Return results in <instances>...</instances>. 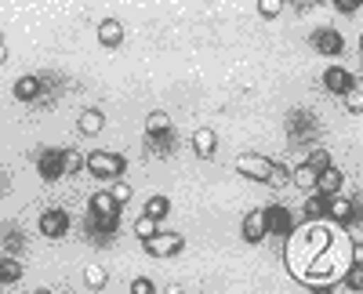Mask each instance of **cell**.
I'll use <instances>...</instances> for the list:
<instances>
[{
    "mask_svg": "<svg viewBox=\"0 0 363 294\" xmlns=\"http://www.w3.org/2000/svg\"><path fill=\"white\" fill-rule=\"evenodd\" d=\"M236 171L244 174V179L262 182V186H272V189L291 186V171H287V167H280L277 160H269V157H258V153H244V157H236Z\"/></svg>",
    "mask_w": 363,
    "mask_h": 294,
    "instance_id": "6da1fadb",
    "label": "cell"
},
{
    "mask_svg": "<svg viewBox=\"0 0 363 294\" xmlns=\"http://www.w3.org/2000/svg\"><path fill=\"white\" fill-rule=\"evenodd\" d=\"M157 232V218H149V215H142L138 222H135V237L138 240H145V237H153Z\"/></svg>",
    "mask_w": 363,
    "mask_h": 294,
    "instance_id": "d4e9b609",
    "label": "cell"
},
{
    "mask_svg": "<svg viewBox=\"0 0 363 294\" xmlns=\"http://www.w3.org/2000/svg\"><path fill=\"white\" fill-rule=\"evenodd\" d=\"M142 244L153 258H171V254H178L182 247H186V240H182L178 232H153V237H145Z\"/></svg>",
    "mask_w": 363,
    "mask_h": 294,
    "instance_id": "8992f818",
    "label": "cell"
},
{
    "mask_svg": "<svg viewBox=\"0 0 363 294\" xmlns=\"http://www.w3.org/2000/svg\"><path fill=\"white\" fill-rule=\"evenodd\" d=\"M359 4H363V0H330V8H335L338 15H356Z\"/></svg>",
    "mask_w": 363,
    "mask_h": 294,
    "instance_id": "f1b7e54d",
    "label": "cell"
},
{
    "mask_svg": "<svg viewBox=\"0 0 363 294\" xmlns=\"http://www.w3.org/2000/svg\"><path fill=\"white\" fill-rule=\"evenodd\" d=\"M167 131H174V124H171V116H167L164 109H157V113H149V120H145V138H153V135H167Z\"/></svg>",
    "mask_w": 363,
    "mask_h": 294,
    "instance_id": "ac0fdd59",
    "label": "cell"
},
{
    "mask_svg": "<svg viewBox=\"0 0 363 294\" xmlns=\"http://www.w3.org/2000/svg\"><path fill=\"white\" fill-rule=\"evenodd\" d=\"M269 237V225H265V208H255L244 215V240L247 244H262Z\"/></svg>",
    "mask_w": 363,
    "mask_h": 294,
    "instance_id": "30bf717a",
    "label": "cell"
},
{
    "mask_svg": "<svg viewBox=\"0 0 363 294\" xmlns=\"http://www.w3.org/2000/svg\"><path fill=\"white\" fill-rule=\"evenodd\" d=\"M15 98L18 102H37L40 98V77H18L15 80Z\"/></svg>",
    "mask_w": 363,
    "mask_h": 294,
    "instance_id": "2e32d148",
    "label": "cell"
},
{
    "mask_svg": "<svg viewBox=\"0 0 363 294\" xmlns=\"http://www.w3.org/2000/svg\"><path fill=\"white\" fill-rule=\"evenodd\" d=\"M80 167H84V157H80V153H69V149H66V174H77Z\"/></svg>",
    "mask_w": 363,
    "mask_h": 294,
    "instance_id": "4dcf8cb0",
    "label": "cell"
},
{
    "mask_svg": "<svg viewBox=\"0 0 363 294\" xmlns=\"http://www.w3.org/2000/svg\"><path fill=\"white\" fill-rule=\"evenodd\" d=\"M342 186H345V174L335 167V164H327L320 174H316V193H342Z\"/></svg>",
    "mask_w": 363,
    "mask_h": 294,
    "instance_id": "4fadbf2b",
    "label": "cell"
},
{
    "mask_svg": "<svg viewBox=\"0 0 363 294\" xmlns=\"http://www.w3.org/2000/svg\"><path fill=\"white\" fill-rule=\"evenodd\" d=\"M193 149H196V157L211 160V157L218 153V135L211 131V128H200V131L193 135Z\"/></svg>",
    "mask_w": 363,
    "mask_h": 294,
    "instance_id": "5bb4252c",
    "label": "cell"
},
{
    "mask_svg": "<svg viewBox=\"0 0 363 294\" xmlns=\"http://www.w3.org/2000/svg\"><path fill=\"white\" fill-rule=\"evenodd\" d=\"M37 174H40L44 182L66 179V149H55V145L40 149V153H37Z\"/></svg>",
    "mask_w": 363,
    "mask_h": 294,
    "instance_id": "277c9868",
    "label": "cell"
},
{
    "mask_svg": "<svg viewBox=\"0 0 363 294\" xmlns=\"http://www.w3.org/2000/svg\"><path fill=\"white\" fill-rule=\"evenodd\" d=\"M309 44L320 51V55H330V58H338L345 51V37L338 33V29H330V26H320L309 33Z\"/></svg>",
    "mask_w": 363,
    "mask_h": 294,
    "instance_id": "5b68a950",
    "label": "cell"
},
{
    "mask_svg": "<svg viewBox=\"0 0 363 294\" xmlns=\"http://www.w3.org/2000/svg\"><path fill=\"white\" fill-rule=\"evenodd\" d=\"M145 215H149V218H157V222H160V218H167V215H171V200H167L164 193L149 196V200H145Z\"/></svg>",
    "mask_w": 363,
    "mask_h": 294,
    "instance_id": "ffe728a7",
    "label": "cell"
},
{
    "mask_svg": "<svg viewBox=\"0 0 363 294\" xmlns=\"http://www.w3.org/2000/svg\"><path fill=\"white\" fill-rule=\"evenodd\" d=\"M306 164H309V167H313V171L320 174V171H323V167L330 164V153L323 149V145H313V153H309V160H306Z\"/></svg>",
    "mask_w": 363,
    "mask_h": 294,
    "instance_id": "cb8c5ba5",
    "label": "cell"
},
{
    "mask_svg": "<svg viewBox=\"0 0 363 294\" xmlns=\"http://www.w3.org/2000/svg\"><path fill=\"white\" fill-rule=\"evenodd\" d=\"M40 237H48V240H62L66 232H69V215L62 211V208H48L44 215H40Z\"/></svg>",
    "mask_w": 363,
    "mask_h": 294,
    "instance_id": "52a82bcc",
    "label": "cell"
},
{
    "mask_svg": "<svg viewBox=\"0 0 363 294\" xmlns=\"http://www.w3.org/2000/svg\"><path fill=\"white\" fill-rule=\"evenodd\" d=\"M8 62V44H4V37H0V66Z\"/></svg>",
    "mask_w": 363,
    "mask_h": 294,
    "instance_id": "1f68e13d",
    "label": "cell"
},
{
    "mask_svg": "<svg viewBox=\"0 0 363 294\" xmlns=\"http://www.w3.org/2000/svg\"><path fill=\"white\" fill-rule=\"evenodd\" d=\"M313 4H320V8H330V0H313Z\"/></svg>",
    "mask_w": 363,
    "mask_h": 294,
    "instance_id": "836d02e7",
    "label": "cell"
},
{
    "mask_svg": "<svg viewBox=\"0 0 363 294\" xmlns=\"http://www.w3.org/2000/svg\"><path fill=\"white\" fill-rule=\"evenodd\" d=\"M0 247H4L8 254H22L26 251V237H22V229L15 222H0Z\"/></svg>",
    "mask_w": 363,
    "mask_h": 294,
    "instance_id": "8fae6325",
    "label": "cell"
},
{
    "mask_svg": "<svg viewBox=\"0 0 363 294\" xmlns=\"http://www.w3.org/2000/svg\"><path fill=\"white\" fill-rule=\"evenodd\" d=\"M284 128H287V138L294 142V145H313L316 138H320V120L309 113V109H291L287 113V120H284Z\"/></svg>",
    "mask_w": 363,
    "mask_h": 294,
    "instance_id": "7a4b0ae2",
    "label": "cell"
},
{
    "mask_svg": "<svg viewBox=\"0 0 363 294\" xmlns=\"http://www.w3.org/2000/svg\"><path fill=\"white\" fill-rule=\"evenodd\" d=\"M342 98H345L349 113H359V109H363V91H359V84H356V87H349V91H345Z\"/></svg>",
    "mask_w": 363,
    "mask_h": 294,
    "instance_id": "484cf974",
    "label": "cell"
},
{
    "mask_svg": "<svg viewBox=\"0 0 363 294\" xmlns=\"http://www.w3.org/2000/svg\"><path fill=\"white\" fill-rule=\"evenodd\" d=\"M349 290H363V266L349 261Z\"/></svg>",
    "mask_w": 363,
    "mask_h": 294,
    "instance_id": "83f0119b",
    "label": "cell"
},
{
    "mask_svg": "<svg viewBox=\"0 0 363 294\" xmlns=\"http://www.w3.org/2000/svg\"><path fill=\"white\" fill-rule=\"evenodd\" d=\"M109 193H113L116 203H128V200H131V186H128L124 179H113V189H109Z\"/></svg>",
    "mask_w": 363,
    "mask_h": 294,
    "instance_id": "4316f807",
    "label": "cell"
},
{
    "mask_svg": "<svg viewBox=\"0 0 363 294\" xmlns=\"http://www.w3.org/2000/svg\"><path fill=\"white\" fill-rule=\"evenodd\" d=\"M287 8V0H258V15L262 18H280Z\"/></svg>",
    "mask_w": 363,
    "mask_h": 294,
    "instance_id": "603a6c76",
    "label": "cell"
},
{
    "mask_svg": "<svg viewBox=\"0 0 363 294\" xmlns=\"http://www.w3.org/2000/svg\"><path fill=\"white\" fill-rule=\"evenodd\" d=\"M356 84H359V80H356L345 66H327V69H323V87H327L330 95H345L349 87H356Z\"/></svg>",
    "mask_w": 363,
    "mask_h": 294,
    "instance_id": "9c48e42d",
    "label": "cell"
},
{
    "mask_svg": "<svg viewBox=\"0 0 363 294\" xmlns=\"http://www.w3.org/2000/svg\"><path fill=\"white\" fill-rule=\"evenodd\" d=\"M84 167L95 174V179H124V171H128V160L120 157V153H106V149H95V153H87L84 157Z\"/></svg>",
    "mask_w": 363,
    "mask_h": 294,
    "instance_id": "3957f363",
    "label": "cell"
},
{
    "mask_svg": "<svg viewBox=\"0 0 363 294\" xmlns=\"http://www.w3.org/2000/svg\"><path fill=\"white\" fill-rule=\"evenodd\" d=\"M18 280H22L18 258L15 254H4V258H0V287H4V283H18Z\"/></svg>",
    "mask_w": 363,
    "mask_h": 294,
    "instance_id": "d6986e66",
    "label": "cell"
},
{
    "mask_svg": "<svg viewBox=\"0 0 363 294\" xmlns=\"http://www.w3.org/2000/svg\"><path fill=\"white\" fill-rule=\"evenodd\" d=\"M265 225H269L272 237H291V232H294L291 208H284V203H269V208H265Z\"/></svg>",
    "mask_w": 363,
    "mask_h": 294,
    "instance_id": "ba28073f",
    "label": "cell"
},
{
    "mask_svg": "<svg viewBox=\"0 0 363 294\" xmlns=\"http://www.w3.org/2000/svg\"><path fill=\"white\" fill-rule=\"evenodd\" d=\"M102 128H106L102 109H84V113L77 116V131H80V135H99Z\"/></svg>",
    "mask_w": 363,
    "mask_h": 294,
    "instance_id": "9a60e30c",
    "label": "cell"
},
{
    "mask_svg": "<svg viewBox=\"0 0 363 294\" xmlns=\"http://www.w3.org/2000/svg\"><path fill=\"white\" fill-rule=\"evenodd\" d=\"M106 280H109V276H106V269H102V266H87V269H84V283H87L91 290H102V287H106Z\"/></svg>",
    "mask_w": 363,
    "mask_h": 294,
    "instance_id": "7402d4cb",
    "label": "cell"
},
{
    "mask_svg": "<svg viewBox=\"0 0 363 294\" xmlns=\"http://www.w3.org/2000/svg\"><path fill=\"white\" fill-rule=\"evenodd\" d=\"M291 182H294L301 193H313V189H316V171H313L306 160H301V164L291 171Z\"/></svg>",
    "mask_w": 363,
    "mask_h": 294,
    "instance_id": "e0dca14e",
    "label": "cell"
},
{
    "mask_svg": "<svg viewBox=\"0 0 363 294\" xmlns=\"http://www.w3.org/2000/svg\"><path fill=\"white\" fill-rule=\"evenodd\" d=\"M157 290V283L149 280V276H138V280H131V294H153Z\"/></svg>",
    "mask_w": 363,
    "mask_h": 294,
    "instance_id": "f546056e",
    "label": "cell"
},
{
    "mask_svg": "<svg viewBox=\"0 0 363 294\" xmlns=\"http://www.w3.org/2000/svg\"><path fill=\"white\" fill-rule=\"evenodd\" d=\"M306 215L316 222V218H327V193H316L313 189V196H309V203H306Z\"/></svg>",
    "mask_w": 363,
    "mask_h": 294,
    "instance_id": "44dd1931",
    "label": "cell"
},
{
    "mask_svg": "<svg viewBox=\"0 0 363 294\" xmlns=\"http://www.w3.org/2000/svg\"><path fill=\"white\" fill-rule=\"evenodd\" d=\"M99 44L102 47H120L124 44V22L120 18H102L99 22Z\"/></svg>",
    "mask_w": 363,
    "mask_h": 294,
    "instance_id": "7c38bea8",
    "label": "cell"
},
{
    "mask_svg": "<svg viewBox=\"0 0 363 294\" xmlns=\"http://www.w3.org/2000/svg\"><path fill=\"white\" fill-rule=\"evenodd\" d=\"M291 4H294V8H298V11H306V8H309V4H313V0H291Z\"/></svg>",
    "mask_w": 363,
    "mask_h": 294,
    "instance_id": "d6a6232c",
    "label": "cell"
}]
</instances>
